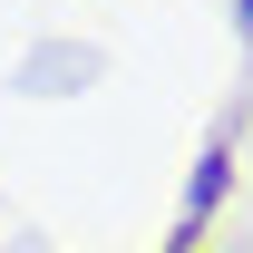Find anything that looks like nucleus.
I'll return each mask as SVG.
<instances>
[{"label":"nucleus","instance_id":"obj_1","mask_svg":"<svg viewBox=\"0 0 253 253\" xmlns=\"http://www.w3.org/2000/svg\"><path fill=\"white\" fill-rule=\"evenodd\" d=\"M224 185H234V146L214 136V146L195 156V175H185V244H195V224H205V214L224 205Z\"/></svg>","mask_w":253,"mask_h":253},{"label":"nucleus","instance_id":"obj_2","mask_svg":"<svg viewBox=\"0 0 253 253\" xmlns=\"http://www.w3.org/2000/svg\"><path fill=\"white\" fill-rule=\"evenodd\" d=\"M234 20H244V39H253V0H234Z\"/></svg>","mask_w":253,"mask_h":253},{"label":"nucleus","instance_id":"obj_3","mask_svg":"<svg viewBox=\"0 0 253 253\" xmlns=\"http://www.w3.org/2000/svg\"><path fill=\"white\" fill-rule=\"evenodd\" d=\"M156 253H195V244H185V234H175V244H156Z\"/></svg>","mask_w":253,"mask_h":253}]
</instances>
